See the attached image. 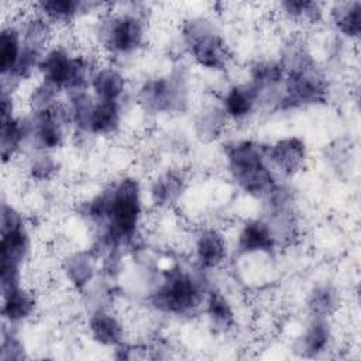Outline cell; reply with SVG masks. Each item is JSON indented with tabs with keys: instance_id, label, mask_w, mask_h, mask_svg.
<instances>
[{
	"instance_id": "obj_32",
	"label": "cell",
	"mask_w": 361,
	"mask_h": 361,
	"mask_svg": "<svg viewBox=\"0 0 361 361\" xmlns=\"http://www.w3.org/2000/svg\"><path fill=\"white\" fill-rule=\"evenodd\" d=\"M58 164L51 152L38 151V155L32 157L28 165V173L35 180H48L56 173Z\"/></svg>"
},
{
	"instance_id": "obj_4",
	"label": "cell",
	"mask_w": 361,
	"mask_h": 361,
	"mask_svg": "<svg viewBox=\"0 0 361 361\" xmlns=\"http://www.w3.org/2000/svg\"><path fill=\"white\" fill-rule=\"evenodd\" d=\"M0 289L21 285V271L31 254V235L23 214L3 202L0 214Z\"/></svg>"
},
{
	"instance_id": "obj_10",
	"label": "cell",
	"mask_w": 361,
	"mask_h": 361,
	"mask_svg": "<svg viewBox=\"0 0 361 361\" xmlns=\"http://www.w3.org/2000/svg\"><path fill=\"white\" fill-rule=\"evenodd\" d=\"M30 140L35 148L42 152H52L59 149L68 135V127L71 124L68 110L62 104L56 103L48 109L30 111Z\"/></svg>"
},
{
	"instance_id": "obj_7",
	"label": "cell",
	"mask_w": 361,
	"mask_h": 361,
	"mask_svg": "<svg viewBox=\"0 0 361 361\" xmlns=\"http://www.w3.org/2000/svg\"><path fill=\"white\" fill-rule=\"evenodd\" d=\"M182 39L193 62L207 71L221 72L231 61V51L214 23L204 17L183 21Z\"/></svg>"
},
{
	"instance_id": "obj_16",
	"label": "cell",
	"mask_w": 361,
	"mask_h": 361,
	"mask_svg": "<svg viewBox=\"0 0 361 361\" xmlns=\"http://www.w3.org/2000/svg\"><path fill=\"white\" fill-rule=\"evenodd\" d=\"M121 120V102H103L94 99L83 133L94 137L113 135L118 131Z\"/></svg>"
},
{
	"instance_id": "obj_9",
	"label": "cell",
	"mask_w": 361,
	"mask_h": 361,
	"mask_svg": "<svg viewBox=\"0 0 361 361\" xmlns=\"http://www.w3.org/2000/svg\"><path fill=\"white\" fill-rule=\"evenodd\" d=\"M138 102L145 111L154 114L182 111L188 103L185 76L171 73L147 79L138 89Z\"/></svg>"
},
{
	"instance_id": "obj_17",
	"label": "cell",
	"mask_w": 361,
	"mask_h": 361,
	"mask_svg": "<svg viewBox=\"0 0 361 361\" xmlns=\"http://www.w3.org/2000/svg\"><path fill=\"white\" fill-rule=\"evenodd\" d=\"M93 341L104 347H118L124 341V324L114 313L99 309L93 312L86 323Z\"/></svg>"
},
{
	"instance_id": "obj_6",
	"label": "cell",
	"mask_w": 361,
	"mask_h": 361,
	"mask_svg": "<svg viewBox=\"0 0 361 361\" xmlns=\"http://www.w3.org/2000/svg\"><path fill=\"white\" fill-rule=\"evenodd\" d=\"M206 295L207 290L197 275L175 265L162 275L151 295V305L161 313L190 316L203 306Z\"/></svg>"
},
{
	"instance_id": "obj_14",
	"label": "cell",
	"mask_w": 361,
	"mask_h": 361,
	"mask_svg": "<svg viewBox=\"0 0 361 361\" xmlns=\"http://www.w3.org/2000/svg\"><path fill=\"white\" fill-rule=\"evenodd\" d=\"M278 244V238L267 220H247L237 233L235 247L241 254L272 252Z\"/></svg>"
},
{
	"instance_id": "obj_31",
	"label": "cell",
	"mask_w": 361,
	"mask_h": 361,
	"mask_svg": "<svg viewBox=\"0 0 361 361\" xmlns=\"http://www.w3.org/2000/svg\"><path fill=\"white\" fill-rule=\"evenodd\" d=\"M227 123L228 120L223 113L220 104L210 106L197 116L195 121L196 134L202 141H213L223 134Z\"/></svg>"
},
{
	"instance_id": "obj_29",
	"label": "cell",
	"mask_w": 361,
	"mask_h": 361,
	"mask_svg": "<svg viewBox=\"0 0 361 361\" xmlns=\"http://www.w3.org/2000/svg\"><path fill=\"white\" fill-rule=\"evenodd\" d=\"M63 274L71 285L83 289L94 275V258L89 251H76L63 261Z\"/></svg>"
},
{
	"instance_id": "obj_3",
	"label": "cell",
	"mask_w": 361,
	"mask_h": 361,
	"mask_svg": "<svg viewBox=\"0 0 361 361\" xmlns=\"http://www.w3.org/2000/svg\"><path fill=\"white\" fill-rule=\"evenodd\" d=\"M224 157L231 179L251 197L267 200L279 186L265 144L251 138L233 140L226 144Z\"/></svg>"
},
{
	"instance_id": "obj_21",
	"label": "cell",
	"mask_w": 361,
	"mask_h": 361,
	"mask_svg": "<svg viewBox=\"0 0 361 361\" xmlns=\"http://www.w3.org/2000/svg\"><path fill=\"white\" fill-rule=\"evenodd\" d=\"M333 341V331L329 319L312 317V322L305 329L296 343V351L302 357H317L326 353Z\"/></svg>"
},
{
	"instance_id": "obj_23",
	"label": "cell",
	"mask_w": 361,
	"mask_h": 361,
	"mask_svg": "<svg viewBox=\"0 0 361 361\" xmlns=\"http://www.w3.org/2000/svg\"><path fill=\"white\" fill-rule=\"evenodd\" d=\"M92 3H83L79 0H42L32 4L35 13L48 20L52 25L69 24L80 14L92 8Z\"/></svg>"
},
{
	"instance_id": "obj_27",
	"label": "cell",
	"mask_w": 361,
	"mask_h": 361,
	"mask_svg": "<svg viewBox=\"0 0 361 361\" xmlns=\"http://www.w3.org/2000/svg\"><path fill=\"white\" fill-rule=\"evenodd\" d=\"M18 24L23 35V44L25 47L47 51L54 30V25L48 20L32 11L25 16Z\"/></svg>"
},
{
	"instance_id": "obj_25",
	"label": "cell",
	"mask_w": 361,
	"mask_h": 361,
	"mask_svg": "<svg viewBox=\"0 0 361 361\" xmlns=\"http://www.w3.org/2000/svg\"><path fill=\"white\" fill-rule=\"evenodd\" d=\"M204 314L210 327L216 331L227 333L235 326V313L231 303L220 290H207L204 303Z\"/></svg>"
},
{
	"instance_id": "obj_5",
	"label": "cell",
	"mask_w": 361,
	"mask_h": 361,
	"mask_svg": "<svg viewBox=\"0 0 361 361\" xmlns=\"http://www.w3.org/2000/svg\"><path fill=\"white\" fill-rule=\"evenodd\" d=\"M99 65L89 55L75 54L65 45L48 47L44 52L38 73L41 82L58 92L87 90Z\"/></svg>"
},
{
	"instance_id": "obj_12",
	"label": "cell",
	"mask_w": 361,
	"mask_h": 361,
	"mask_svg": "<svg viewBox=\"0 0 361 361\" xmlns=\"http://www.w3.org/2000/svg\"><path fill=\"white\" fill-rule=\"evenodd\" d=\"M228 254L227 238L217 227H202L193 238V257L200 269H216L224 264Z\"/></svg>"
},
{
	"instance_id": "obj_24",
	"label": "cell",
	"mask_w": 361,
	"mask_h": 361,
	"mask_svg": "<svg viewBox=\"0 0 361 361\" xmlns=\"http://www.w3.org/2000/svg\"><path fill=\"white\" fill-rule=\"evenodd\" d=\"M285 78V68L279 61L261 59L255 61L250 68V83L258 92L261 100L268 92L276 90L282 86Z\"/></svg>"
},
{
	"instance_id": "obj_20",
	"label": "cell",
	"mask_w": 361,
	"mask_h": 361,
	"mask_svg": "<svg viewBox=\"0 0 361 361\" xmlns=\"http://www.w3.org/2000/svg\"><path fill=\"white\" fill-rule=\"evenodd\" d=\"M30 140L28 118L21 116H13L1 120L0 128V149L3 164L11 162L20 155L25 141Z\"/></svg>"
},
{
	"instance_id": "obj_11",
	"label": "cell",
	"mask_w": 361,
	"mask_h": 361,
	"mask_svg": "<svg viewBox=\"0 0 361 361\" xmlns=\"http://www.w3.org/2000/svg\"><path fill=\"white\" fill-rule=\"evenodd\" d=\"M267 157L272 169L285 176H293L306 166L307 147L302 138L288 135L267 145Z\"/></svg>"
},
{
	"instance_id": "obj_22",
	"label": "cell",
	"mask_w": 361,
	"mask_h": 361,
	"mask_svg": "<svg viewBox=\"0 0 361 361\" xmlns=\"http://www.w3.org/2000/svg\"><path fill=\"white\" fill-rule=\"evenodd\" d=\"M23 35L18 23H4L0 31V75L1 79L8 78L21 56Z\"/></svg>"
},
{
	"instance_id": "obj_13",
	"label": "cell",
	"mask_w": 361,
	"mask_h": 361,
	"mask_svg": "<svg viewBox=\"0 0 361 361\" xmlns=\"http://www.w3.org/2000/svg\"><path fill=\"white\" fill-rule=\"evenodd\" d=\"M261 97L250 82L234 83L220 99V107L228 121H247L258 109Z\"/></svg>"
},
{
	"instance_id": "obj_28",
	"label": "cell",
	"mask_w": 361,
	"mask_h": 361,
	"mask_svg": "<svg viewBox=\"0 0 361 361\" xmlns=\"http://www.w3.org/2000/svg\"><path fill=\"white\" fill-rule=\"evenodd\" d=\"M281 17L295 25H313L323 18V7L317 1L285 0L278 4Z\"/></svg>"
},
{
	"instance_id": "obj_8",
	"label": "cell",
	"mask_w": 361,
	"mask_h": 361,
	"mask_svg": "<svg viewBox=\"0 0 361 361\" xmlns=\"http://www.w3.org/2000/svg\"><path fill=\"white\" fill-rule=\"evenodd\" d=\"M96 35L109 56H131L145 44L147 23L135 11H110L99 21Z\"/></svg>"
},
{
	"instance_id": "obj_1",
	"label": "cell",
	"mask_w": 361,
	"mask_h": 361,
	"mask_svg": "<svg viewBox=\"0 0 361 361\" xmlns=\"http://www.w3.org/2000/svg\"><path fill=\"white\" fill-rule=\"evenodd\" d=\"M83 214L104 226L103 244L118 248L135 237L144 214L142 189L138 179L124 176L93 196L83 206Z\"/></svg>"
},
{
	"instance_id": "obj_30",
	"label": "cell",
	"mask_w": 361,
	"mask_h": 361,
	"mask_svg": "<svg viewBox=\"0 0 361 361\" xmlns=\"http://www.w3.org/2000/svg\"><path fill=\"white\" fill-rule=\"evenodd\" d=\"M306 303L312 317L329 319L340 306V295L331 285H317L310 290Z\"/></svg>"
},
{
	"instance_id": "obj_18",
	"label": "cell",
	"mask_w": 361,
	"mask_h": 361,
	"mask_svg": "<svg viewBox=\"0 0 361 361\" xmlns=\"http://www.w3.org/2000/svg\"><path fill=\"white\" fill-rule=\"evenodd\" d=\"M90 93L97 100L121 102L127 89L123 72L113 65H99L90 80Z\"/></svg>"
},
{
	"instance_id": "obj_33",
	"label": "cell",
	"mask_w": 361,
	"mask_h": 361,
	"mask_svg": "<svg viewBox=\"0 0 361 361\" xmlns=\"http://www.w3.org/2000/svg\"><path fill=\"white\" fill-rule=\"evenodd\" d=\"M27 358L24 344L11 331L3 330L0 344V360L1 361H21Z\"/></svg>"
},
{
	"instance_id": "obj_26",
	"label": "cell",
	"mask_w": 361,
	"mask_h": 361,
	"mask_svg": "<svg viewBox=\"0 0 361 361\" xmlns=\"http://www.w3.org/2000/svg\"><path fill=\"white\" fill-rule=\"evenodd\" d=\"M336 30L347 38H358L361 32V3L340 1L334 3L329 11Z\"/></svg>"
},
{
	"instance_id": "obj_15",
	"label": "cell",
	"mask_w": 361,
	"mask_h": 361,
	"mask_svg": "<svg viewBox=\"0 0 361 361\" xmlns=\"http://www.w3.org/2000/svg\"><path fill=\"white\" fill-rule=\"evenodd\" d=\"M188 185L186 173L179 168H168L149 185V199L154 206L164 209L175 204Z\"/></svg>"
},
{
	"instance_id": "obj_34",
	"label": "cell",
	"mask_w": 361,
	"mask_h": 361,
	"mask_svg": "<svg viewBox=\"0 0 361 361\" xmlns=\"http://www.w3.org/2000/svg\"><path fill=\"white\" fill-rule=\"evenodd\" d=\"M0 102H1V120L10 118L13 116H16V100H14V93L10 89L1 87V96H0Z\"/></svg>"
},
{
	"instance_id": "obj_19",
	"label": "cell",
	"mask_w": 361,
	"mask_h": 361,
	"mask_svg": "<svg viewBox=\"0 0 361 361\" xmlns=\"http://www.w3.org/2000/svg\"><path fill=\"white\" fill-rule=\"evenodd\" d=\"M37 309L34 292L23 285L1 293V316L6 323L18 324L30 319Z\"/></svg>"
},
{
	"instance_id": "obj_2",
	"label": "cell",
	"mask_w": 361,
	"mask_h": 361,
	"mask_svg": "<svg viewBox=\"0 0 361 361\" xmlns=\"http://www.w3.org/2000/svg\"><path fill=\"white\" fill-rule=\"evenodd\" d=\"M281 62L285 68V78L282 92L276 99L278 109L295 110L326 100L327 79L306 48L292 44Z\"/></svg>"
}]
</instances>
